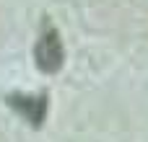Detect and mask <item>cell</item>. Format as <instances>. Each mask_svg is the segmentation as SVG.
Masks as SVG:
<instances>
[{
	"instance_id": "obj_2",
	"label": "cell",
	"mask_w": 148,
	"mask_h": 142,
	"mask_svg": "<svg viewBox=\"0 0 148 142\" xmlns=\"http://www.w3.org/2000/svg\"><path fill=\"white\" fill-rule=\"evenodd\" d=\"M10 103L18 106V109L31 119V124H39L42 116H44V111H47V98H44V96H39V98H31V96H26V98L10 96Z\"/></svg>"
},
{
	"instance_id": "obj_1",
	"label": "cell",
	"mask_w": 148,
	"mask_h": 142,
	"mask_svg": "<svg viewBox=\"0 0 148 142\" xmlns=\"http://www.w3.org/2000/svg\"><path fill=\"white\" fill-rule=\"evenodd\" d=\"M34 54H36V65L42 72H57L62 67V41L57 36V28L49 21H44V26H42Z\"/></svg>"
}]
</instances>
